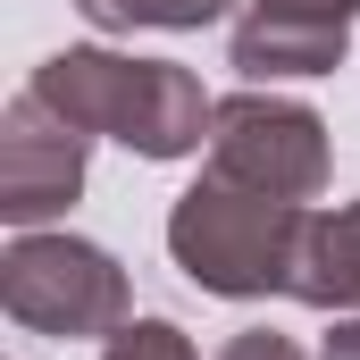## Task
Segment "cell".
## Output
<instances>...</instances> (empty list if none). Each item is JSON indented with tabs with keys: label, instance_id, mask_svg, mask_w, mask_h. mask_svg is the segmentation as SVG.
Returning a JSON list of instances; mask_svg holds the SVG:
<instances>
[{
	"label": "cell",
	"instance_id": "6",
	"mask_svg": "<svg viewBox=\"0 0 360 360\" xmlns=\"http://www.w3.org/2000/svg\"><path fill=\"white\" fill-rule=\"evenodd\" d=\"M352 17H360V0H252L235 17V34H226V59L252 84H269V76H327L352 51Z\"/></svg>",
	"mask_w": 360,
	"mask_h": 360
},
{
	"label": "cell",
	"instance_id": "8",
	"mask_svg": "<svg viewBox=\"0 0 360 360\" xmlns=\"http://www.w3.org/2000/svg\"><path fill=\"white\" fill-rule=\"evenodd\" d=\"M101 34H134V25H160V34H193V25H218L226 0H76Z\"/></svg>",
	"mask_w": 360,
	"mask_h": 360
},
{
	"label": "cell",
	"instance_id": "3",
	"mask_svg": "<svg viewBox=\"0 0 360 360\" xmlns=\"http://www.w3.org/2000/svg\"><path fill=\"white\" fill-rule=\"evenodd\" d=\"M0 310L25 335H51V344H109L134 319V285L84 235L17 226L8 252H0Z\"/></svg>",
	"mask_w": 360,
	"mask_h": 360
},
{
	"label": "cell",
	"instance_id": "9",
	"mask_svg": "<svg viewBox=\"0 0 360 360\" xmlns=\"http://www.w3.org/2000/svg\"><path fill=\"white\" fill-rule=\"evenodd\" d=\"M101 360H201V352H193V335H184L176 319H126L101 344Z\"/></svg>",
	"mask_w": 360,
	"mask_h": 360
},
{
	"label": "cell",
	"instance_id": "1",
	"mask_svg": "<svg viewBox=\"0 0 360 360\" xmlns=\"http://www.w3.org/2000/svg\"><path fill=\"white\" fill-rule=\"evenodd\" d=\"M59 117H76L92 143H126L134 160H184L210 143V117L218 101L201 92L193 68L176 59H126V51H101V42H76V51H51L34 68V84Z\"/></svg>",
	"mask_w": 360,
	"mask_h": 360
},
{
	"label": "cell",
	"instance_id": "2",
	"mask_svg": "<svg viewBox=\"0 0 360 360\" xmlns=\"http://www.w3.org/2000/svg\"><path fill=\"white\" fill-rule=\"evenodd\" d=\"M302 243H310V210L302 201H276V193H252V184L201 176L176 193L168 210V252L176 269L218 293V302H269V293H293V269H302Z\"/></svg>",
	"mask_w": 360,
	"mask_h": 360
},
{
	"label": "cell",
	"instance_id": "11",
	"mask_svg": "<svg viewBox=\"0 0 360 360\" xmlns=\"http://www.w3.org/2000/svg\"><path fill=\"white\" fill-rule=\"evenodd\" d=\"M319 360H360V319H335V335L319 344Z\"/></svg>",
	"mask_w": 360,
	"mask_h": 360
},
{
	"label": "cell",
	"instance_id": "4",
	"mask_svg": "<svg viewBox=\"0 0 360 360\" xmlns=\"http://www.w3.org/2000/svg\"><path fill=\"white\" fill-rule=\"evenodd\" d=\"M210 176L276 193V201H310L327 184V117L310 101L226 92L210 117Z\"/></svg>",
	"mask_w": 360,
	"mask_h": 360
},
{
	"label": "cell",
	"instance_id": "7",
	"mask_svg": "<svg viewBox=\"0 0 360 360\" xmlns=\"http://www.w3.org/2000/svg\"><path fill=\"white\" fill-rule=\"evenodd\" d=\"M293 302L360 319V201L310 210V243H302V269H293Z\"/></svg>",
	"mask_w": 360,
	"mask_h": 360
},
{
	"label": "cell",
	"instance_id": "10",
	"mask_svg": "<svg viewBox=\"0 0 360 360\" xmlns=\"http://www.w3.org/2000/svg\"><path fill=\"white\" fill-rule=\"evenodd\" d=\"M218 360H302L293 335H276V327H243V335H226V352Z\"/></svg>",
	"mask_w": 360,
	"mask_h": 360
},
{
	"label": "cell",
	"instance_id": "5",
	"mask_svg": "<svg viewBox=\"0 0 360 360\" xmlns=\"http://www.w3.org/2000/svg\"><path fill=\"white\" fill-rule=\"evenodd\" d=\"M84 151H92V134L76 117H59L42 92H17L0 109V218L51 226L84 193Z\"/></svg>",
	"mask_w": 360,
	"mask_h": 360
}]
</instances>
